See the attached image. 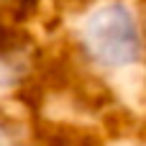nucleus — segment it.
<instances>
[{"instance_id": "nucleus-1", "label": "nucleus", "mask_w": 146, "mask_h": 146, "mask_svg": "<svg viewBox=\"0 0 146 146\" xmlns=\"http://www.w3.org/2000/svg\"><path fill=\"white\" fill-rule=\"evenodd\" d=\"M87 44L95 56L110 64L131 62V56L139 49L136 28L126 10L121 8H105L98 13L87 26Z\"/></svg>"}]
</instances>
